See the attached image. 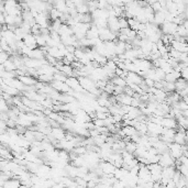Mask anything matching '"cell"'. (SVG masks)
I'll list each match as a JSON object with an SVG mask.
<instances>
[{
	"label": "cell",
	"instance_id": "1",
	"mask_svg": "<svg viewBox=\"0 0 188 188\" xmlns=\"http://www.w3.org/2000/svg\"><path fill=\"white\" fill-rule=\"evenodd\" d=\"M177 28H178V24L173 22V21H165L164 23L161 26V31H162L163 34L174 35L177 32Z\"/></svg>",
	"mask_w": 188,
	"mask_h": 188
},
{
	"label": "cell",
	"instance_id": "2",
	"mask_svg": "<svg viewBox=\"0 0 188 188\" xmlns=\"http://www.w3.org/2000/svg\"><path fill=\"white\" fill-rule=\"evenodd\" d=\"M119 33L113 32V31H111L109 28L99 29V37L102 41H114L116 39H118Z\"/></svg>",
	"mask_w": 188,
	"mask_h": 188
},
{
	"label": "cell",
	"instance_id": "3",
	"mask_svg": "<svg viewBox=\"0 0 188 188\" xmlns=\"http://www.w3.org/2000/svg\"><path fill=\"white\" fill-rule=\"evenodd\" d=\"M160 165H162L163 167L166 166H172V165H175V158L172 156L170 151L165 152V153L161 154V158H160Z\"/></svg>",
	"mask_w": 188,
	"mask_h": 188
},
{
	"label": "cell",
	"instance_id": "4",
	"mask_svg": "<svg viewBox=\"0 0 188 188\" xmlns=\"http://www.w3.org/2000/svg\"><path fill=\"white\" fill-rule=\"evenodd\" d=\"M99 166L102 170V172L107 175H114V172H116V170H117L116 165H114L112 162H110V161L100 163Z\"/></svg>",
	"mask_w": 188,
	"mask_h": 188
},
{
	"label": "cell",
	"instance_id": "5",
	"mask_svg": "<svg viewBox=\"0 0 188 188\" xmlns=\"http://www.w3.org/2000/svg\"><path fill=\"white\" fill-rule=\"evenodd\" d=\"M161 124H162L163 127H165V128L176 129L177 125H178V122H177V120H175L173 117H171V114H166L165 117H163Z\"/></svg>",
	"mask_w": 188,
	"mask_h": 188
},
{
	"label": "cell",
	"instance_id": "6",
	"mask_svg": "<svg viewBox=\"0 0 188 188\" xmlns=\"http://www.w3.org/2000/svg\"><path fill=\"white\" fill-rule=\"evenodd\" d=\"M22 41H23V43L27 45V46L31 47L32 50L36 49V46H37L36 37H35V35L33 34V33H28V34H26Z\"/></svg>",
	"mask_w": 188,
	"mask_h": 188
},
{
	"label": "cell",
	"instance_id": "7",
	"mask_svg": "<svg viewBox=\"0 0 188 188\" xmlns=\"http://www.w3.org/2000/svg\"><path fill=\"white\" fill-rule=\"evenodd\" d=\"M116 97H117L118 102L120 104H122V106H131V104H132L133 96H130V95H128V94L123 93L119 96H116Z\"/></svg>",
	"mask_w": 188,
	"mask_h": 188
},
{
	"label": "cell",
	"instance_id": "8",
	"mask_svg": "<svg viewBox=\"0 0 188 188\" xmlns=\"http://www.w3.org/2000/svg\"><path fill=\"white\" fill-rule=\"evenodd\" d=\"M108 28L116 33L120 32L121 28L120 24H119V18H117V17H110L108 19Z\"/></svg>",
	"mask_w": 188,
	"mask_h": 188
},
{
	"label": "cell",
	"instance_id": "9",
	"mask_svg": "<svg viewBox=\"0 0 188 188\" xmlns=\"http://www.w3.org/2000/svg\"><path fill=\"white\" fill-rule=\"evenodd\" d=\"M172 47H174L175 50H177L181 53H188V43L187 42H179V41H174L172 42Z\"/></svg>",
	"mask_w": 188,
	"mask_h": 188
},
{
	"label": "cell",
	"instance_id": "10",
	"mask_svg": "<svg viewBox=\"0 0 188 188\" xmlns=\"http://www.w3.org/2000/svg\"><path fill=\"white\" fill-rule=\"evenodd\" d=\"M175 166L172 165V166H166V167H163V171H162V178H167V179H171L173 178L175 174Z\"/></svg>",
	"mask_w": 188,
	"mask_h": 188
},
{
	"label": "cell",
	"instance_id": "11",
	"mask_svg": "<svg viewBox=\"0 0 188 188\" xmlns=\"http://www.w3.org/2000/svg\"><path fill=\"white\" fill-rule=\"evenodd\" d=\"M21 187V181L18 177H13L7 181L3 185V188H19Z\"/></svg>",
	"mask_w": 188,
	"mask_h": 188
},
{
	"label": "cell",
	"instance_id": "12",
	"mask_svg": "<svg viewBox=\"0 0 188 188\" xmlns=\"http://www.w3.org/2000/svg\"><path fill=\"white\" fill-rule=\"evenodd\" d=\"M18 78L20 79L24 85H27V86H33V85H36L37 83L36 79L32 78V77H30L29 75H19Z\"/></svg>",
	"mask_w": 188,
	"mask_h": 188
},
{
	"label": "cell",
	"instance_id": "13",
	"mask_svg": "<svg viewBox=\"0 0 188 188\" xmlns=\"http://www.w3.org/2000/svg\"><path fill=\"white\" fill-rule=\"evenodd\" d=\"M12 152H10L9 147L8 149H6L5 145L2 144V146H1V149H0V156H1V158H3V160H13V154H11Z\"/></svg>",
	"mask_w": 188,
	"mask_h": 188
},
{
	"label": "cell",
	"instance_id": "14",
	"mask_svg": "<svg viewBox=\"0 0 188 188\" xmlns=\"http://www.w3.org/2000/svg\"><path fill=\"white\" fill-rule=\"evenodd\" d=\"M127 51V42H123L119 40L118 42H116V54L117 55H121L124 54Z\"/></svg>",
	"mask_w": 188,
	"mask_h": 188
},
{
	"label": "cell",
	"instance_id": "15",
	"mask_svg": "<svg viewBox=\"0 0 188 188\" xmlns=\"http://www.w3.org/2000/svg\"><path fill=\"white\" fill-rule=\"evenodd\" d=\"M52 133H53V135L55 137V139L57 140V141H62V140L65 139V133H64L63 129L60 128V127L52 128Z\"/></svg>",
	"mask_w": 188,
	"mask_h": 188
},
{
	"label": "cell",
	"instance_id": "16",
	"mask_svg": "<svg viewBox=\"0 0 188 188\" xmlns=\"http://www.w3.org/2000/svg\"><path fill=\"white\" fill-rule=\"evenodd\" d=\"M175 86H176V91H181V90H184L185 88L188 87V81L186 79H184L183 77L178 78L175 83Z\"/></svg>",
	"mask_w": 188,
	"mask_h": 188
},
{
	"label": "cell",
	"instance_id": "17",
	"mask_svg": "<svg viewBox=\"0 0 188 188\" xmlns=\"http://www.w3.org/2000/svg\"><path fill=\"white\" fill-rule=\"evenodd\" d=\"M110 81H111L112 84H114V85H117V86H122V87L127 86V80H125V78H123V77L121 76H117V75L113 78L110 79Z\"/></svg>",
	"mask_w": 188,
	"mask_h": 188
},
{
	"label": "cell",
	"instance_id": "18",
	"mask_svg": "<svg viewBox=\"0 0 188 188\" xmlns=\"http://www.w3.org/2000/svg\"><path fill=\"white\" fill-rule=\"evenodd\" d=\"M3 66H5L6 70H9V72H16V70H18V67H17V65L14 64L13 60H12V58H9L8 60H6V62L3 63Z\"/></svg>",
	"mask_w": 188,
	"mask_h": 188
},
{
	"label": "cell",
	"instance_id": "19",
	"mask_svg": "<svg viewBox=\"0 0 188 188\" xmlns=\"http://www.w3.org/2000/svg\"><path fill=\"white\" fill-rule=\"evenodd\" d=\"M137 144L135 143V142L133 141H129V142H125V147L124 150L125 151L130 152V153H135V151H137Z\"/></svg>",
	"mask_w": 188,
	"mask_h": 188
},
{
	"label": "cell",
	"instance_id": "20",
	"mask_svg": "<svg viewBox=\"0 0 188 188\" xmlns=\"http://www.w3.org/2000/svg\"><path fill=\"white\" fill-rule=\"evenodd\" d=\"M166 73L162 70L161 67H155V81L158 80H165Z\"/></svg>",
	"mask_w": 188,
	"mask_h": 188
},
{
	"label": "cell",
	"instance_id": "21",
	"mask_svg": "<svg viewBox=\"0 0 188 188\" xmlns=\"http://www.w3.org/2000/svg\"><path fill=\"white\" fill-rule=\"evenodd\" d=\"M40 81L42 83H51V81L54 80V75H51V74H41L39 75L37 77Z\"/></svg>",
	"mask_w": 188,
	"mask_h": 188
},
{
	"label": "cell",
	"instance_id": "22",
	"mask_svg": "<svg viewBox=\"0 0 188 188\" xmlns=\"http://www.w3.org/2000/svg\"><path fill=\"white\" fill-rule=\"evenodd\" d=\"M63 16V12L58 11L55 7H53V9L50 11V19L51 20H56V19H60V17Z\"/></svg>",
	"mask_w": 188,
	"mask_h": 188
},
{
	"label": "cell",
	"instance_id": "23",
	"mask_svg": "<svg viewBox=\"0 0 188 188\" xmlns=\"http://www.w3.org/2000/svg\"><path fill=\"white\" fill-rule=\"evenodd\" d=\"M77 8V11H78V13H88V12H90V10H89V6H88V2H85V3H81L80 6H78Z\"/></svg>",
	"mask_w": 188,
	"mask_h": 188
},
{
	"label": "cell",
	"instance_id": "24",
	"mask_svg": "<svg viewBox=\"0 0 188 188\" xmlns=\"http://www.w3.org/2000/svg\"><path fill=\"white\" fill-rule=\"evenodd\" d=\"M0 109H1V112H8L10 110L7 100L3 98H1V100H0Z\"/></svg>",
	"mask_w": 188,
	"mask_h": 188
},
{
	"label": "cell",
	"instance_id": "25",
	"mask_svg": "<svg viewBox=\"0 0 188 188\" xmlns=\"http://www.w3.org/2000/svg\"><path fill=\"white\" fill-rule=\"evenodd\" d=\"M176 33L179 35V36H184V37H186L188 35V32H187V30H186L185 27H184V24H179L178 28H177Z\"/></svg>",
	"mask_w": 188,
	"mask_h": 188
},
{
	"label": "cell",
	"instance_id": "26",
	"mask_svg": "<svg viewBox=\"0 0 188 188\" xmlns=\"http://www.w3.org/2000/svg\"><path fill=\"white\" fill-rule=\"evenodd\" d=\"M119 24H120V28L121 29H124V28H129V21L128 18H125V17H120L119 18Z\"/></svg>",
	"mask_w": 188,
	"mask_h": 188
},
{
	"label": "cell",
	"instance_id": "27",
	"mask_svg": "<svg viewBox=\"0 0 188 188\" xmlns=\"http://www.w3.org/2000/svg\"><path fill=\"white\" fill-rule=\"evenodd\" d=\"M9 58H10V54L8 53V52L2 51V50H1V53H0V63L3 64V63H5L6 60H9Z\"/></svg>",
	"mask_w": 188,
	"mask_h": 188
},
{
	"label": "cell",
	"instance_id": "28",
	"mask_svg": "<svg viewBox=\"0 0 188 188\" xmlns=\"http://www.w3.org/2000/svg\"><path fill=\"white\" fill-rule=\"evenodd\" d=\"M151 7H152V9H153L154 12H160V11H162V9L164 8V7L162 6V3L160 2V1H157V2L153 3V5H151Z\"/></svg>",
	"mask_w": 188,
	"mask_h": 188
},
{
	"label": "cell",
	"instance_id": "29",
	"mask_svg": "<svg viewBox=\"0 0 188 188\" xmlns=\"http://www.w3.org/2000/svg\"><path fill=\"white\" fill-rule=\"evenodd\" d=\"M177 170H178L179 172L181 173V175H183V176H186V175H188V166H186V165L181 164L178 167H177Z\"/></svg>",
	"mask_w": 188,
	"mask_h": 188
},
{
	"label": "cell",
	"instance_id": "30",
	"mask_svg": "<svg viewBox=\"0 0 188 188\" xmlns=\"http://www.w3.org/2000/svg\"><path fill=\"white\" fill-rule=\"evenodd\" d=\"M124 89H125V87H122V86H117V85H114V91H113V95H114V96H119V95H121V94L124 93Z\"/></svg>",
	"mask_w": 188,
	"mask_h": 188
},
{
	"label": "cell",
	"instance_id": "31",
	"mask_svg": "<svg viewBox=\"0 0 188 188\" xmlns=\"http://www.w3.org/2000/svg\"><path fill=\"white\" fill-rule=\"evenodd\" d=\"M96 118H99V119H106V118H108V112L96 111Z\"/></svg>",
	"mask_w": 188,
	"mask_h": 188
},
{
	"label": "cell",
	"instance_id": "32",
	"mask_svg": "<svg viewBox=\"0 0 188 188\" xmlns=\"http://www.w3.org/2000/svg\"><path fill=\"white\" fill-rule=\"evenodd\" d=\"M184 16H185L186 20H188V6H186V9L185 11H184Z\"/></svg>",
	"mask_w": 188,
	"mask_h": 188
},
{
	"label": "cell",
	"instance_id": "33",
	"mask_svg": "<svg viewBox=\"0 0 188 188\" xmlns=\"http://www.w3.org/2000/svg\"><path fill=\"white\" fill-rule=\"evenodd\" d=\"M146 1H147V3H149V5H153V3L157 2L158 0H146Z\"/></svg>",
	"mask_w": 188,
	"mask_h": 188
},
{
	"label": "cell",
	"instance_id": "34",
	"mask_svg": "<svg viewBox=\"0 0 188 188\" xmlns=\"http://www.w3.org/2000/svg\"><path fill=\"white\" fill-rule=\"evenodd\" d=\"M184 27H185V28H186V30H187V32H188V20H185V21H184Z\"/></svg>",
	"mask_w": 188,
	"mask_h": 188
},
{
	"label": "cell",
	"instance_id": "35",
	"mask_svg": "<svg viewBox=\"0 0 188 188\" xmlns=\"http://www.w3.org/2000/svg\"><path fill=\"white\" fill-rule=\"evenodd\" d=\"M186 42H187V43H188V35H187V36H186Z\"/></svg>",
	"mask_w": 188,
	"mask_h": 188
},
{
	"label": "cell",
	"instance_id": "36",
	"mask_svg": "<svg viewBox=\"0 0 188 188\" xmlns=\"http://www.w3.org/2000/svg\"><path fill=\"white\" fill-rule=\"evenodd\" d=\"M42 1H47V0H42Z\"/></svg>",
	"mask_w": 188,
	"mask_h": 188
}]
</instances>
